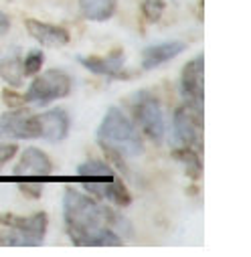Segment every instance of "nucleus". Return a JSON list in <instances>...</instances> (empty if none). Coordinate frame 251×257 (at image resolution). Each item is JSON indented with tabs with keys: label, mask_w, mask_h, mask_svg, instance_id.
<instances>
[{
	"label": "nucleus",
	"mask_w": 251,
	"mask_h": 257,
	"mask_svg": "<svg viewBox=\"0 0 251 257\" xmlns=\"http://www.w3.org/2000/svg\"><path fill=\"white\" fill-rule=\"evenodd\" d=\"M63 221L75 247H119L134 235L128 219L73 186L63 195Z\"/></svg>",
	"instance_id": "nucleus-1"
},
{
	"label": "nucleus",
	"mask_w": 251,
	"mask_h": 257,
	"mask_svg": "<svg viewBox=\"0 0 251 257\" xmlns=\"http://www.w3.org/2000/svg\"><path fill=\"white\" fill-rule=\"evenodd\" d=\"M97 144L115 162L138 158L144 152V142L134 121L119 107H109L97 127Z\"/></svg>",
	"instance_id": "nucleus-2"
},
{
	"label": "nucleus",
	"mask_w": 251,
	"mask_h": 257,
	"mask_svg": "<svg viewBox=\"0 0 251 257\" xmlns=\"http://www.w3.org/2000/svg\"><path fill=\"white\" fill-rule=\"evenodd\" d=\"M75 180L89 192L91 197L99 201H107L115 207H130L132 205V195L126 188L123 180L111 170L109 164L89 158L83 164L77 166L75 170Z\"/></svg>",
	"instance_id": "nucleus-3"
},
{
	"label": "nucleus",
	"mask_w": 251,
	"mask_h": 257,
	"mask_svg": "<svg viewBox=\"0 0 251 257\" xmlns=\"http://www.w3.org/2000/svg\"><path fill=\"white\" fill-rule=\"evenodd\" d=\"M0 247H41L47 237L49 217L39 211L31 217H19L13 213L0 215Z\"/></svg>",
	"instance_id": "nucleus-4"
},
{
	"label": "nucleus",
	"mask_w": 251,
	"mask_h": 257,
	"mask_svg": "<svg viewBox=\"0 0 251 257\" xmlns=\"http://www.w3.org/2000/svg\"><path fill=\"white\" fill-rule=\"evenodd\" d=\"M53 176V162L51 158L39 148H27L13 170V180L17 182L19 190L29 199H41L43 184H47Z\"/></svg>",
	"instance_id": "nucleus-5"
},
{
	"label": "nucleus",
	"mask_w": 251,
	"mask_h": 257,
	"mask_svg": "<svg viewBox=\"0 0 251 257\" xmlns=\"http://www.w3.org/2000/svg\"><path fill=\"white\" fill-rule=\"evenodd\" d=\"M71 93V77L61 69H47L45 73H37L33 83L29 85L25 99L35 105H49L51 101L63 99Z\"/></svg>",
	"instance_id": "nucleus-6"
},
{
	"label": "nucleus",
	"mask_w": 251,
	"mask_h": 257,
	"mask_svg": "<svg viewBox=\"0 0 251 257\" xmlns=\"http://www.w3.org/2000/svg\"><path fill=\"white\" fill-rule=\"evenodd\" d=\"M186 146L203 154V115L186 103L178 105L172 115V148Z\"/></svg>",
	"instance_id": "nucleus-7"
},
{
	"label": "nucleus",
	"mask_w": 251,
	"mask_h": 257,
	"mask_svg": "<svg viewBox=\"0 0 251 257\" xmlns=\"http://www.w3.org/2000/svg\"><path fill=\"white\" fill-rule=\"evenodd\" d=\"M180 95L188 107L203 115L205 107V55L199 53L180 73Z\"/></svg>",
	"instance_id": "nucleus-8"
},
{
	"label": "nucleus",
	"mask_w": 251,
	"mask_h": 257,
	"mask_svg": "<svg viewBox=\"0 0 251 257\" xmlns=\"http://www.w3.org/2000/svg\"><path fill=\"white\" fill-rule=\"evenodd\" d=\"M134 115L138 125L142 127V132L156 144H160L164 140L166 134V125H164V115H162V107L160 101L148 93V91H140L136 95L134 101Z\"/></svg>",
	"instance_id": "nucleus-9"
},
{
	"label": "nucleus",
	"mask_w": 251,
	"mask_h": 257,
	"mask_svg": "<svg viewBox=\"0 0 251 257\" xmlns=\"http://www.w3.org/2000/svg\"><path fill=\"white\" fill-rule=\"evenodd\" d=\"M0 136L15 138V140H35L37 136V123L35 115H31L25 107H13L0 115Z\"/></svg>",
	"instance_id": "nucleus-10"
},
{
	"label": "nucleus",
	"mask_w": 251,
	"mask_h": 257,
	"mask_svg": "<svg viewBox=\"0 0 251 257\" xmlns=\"http://www.w3.org/2000/svg\"><path fill=\"white\" fill-rule=\"evenodd\" d=\"M35 123H37V136L51 142V144H59L67 138L69 134V113L63 107H53L45 113L35 115Z\"/></svg>",
	"instance_id": "nucleus-11"
},
{
	"label": "nucleus",
	"mask_w": 251,
	"mask_h": 257,
	"mask_svg": "<svg viewBox=\"0 0 251 257\" xmlns=\"http://www.w3.org/2000/svg\"><path fill=\"white\" fill-rule=\"evenodd\" d=\"M77 61L87 71L101 75V77H109V79H128L130 77V73L123 69V53L119 49L111 51L103 57H99V55L77 57Z\"/></svg>",
	"instance_id": "nucleus-12"
},
{
	"label": "nucleus",
	"mask_w": 251,
	"mask_h": 257,
	"mask_svg": "<svg viewBox=\"0 0 251 257\" xmlns=\"http://www.w3.org/2000/svg\"><path fill=\"white\" fill-rule=\"evenodd\" d=\"M25 29L29 31V35L45 45V47H53V49H59V47H65L69 45L71 41V35L65 27H57V25H49V23H43V21H37V19H27L25 21Z\"/></svg>",
	"instance_id": "nucleus-13"
},
{
	"label": "nucleus",
	"mask_w": 251,
	"mask_h": 257,
	"mask_svg": "<svg viewBox=\"0 0 251 257\" xmlns=\"http://www.w3.org/2000/svg\"><path fill=\"white\" fill-rule=\"evenodd\" d=\"M186 43L184 41H164V43H156L152 47H148L142 53V69L144 71H152L164 63L172 61L174 57H178L180 53H184Z\"/></svg>",
	"instance_id": "nucleus-14"
},
{
	"label": "nucleus",
	"mask_w": 251,
	"mask_h": 257,
	"mask_svg": "<svg viewBox=\"0 0 251 257\" xmlns=\"http://www.w3.org/2000/svg\"><path fill=\"white\" fill-rule=\"evenodd\" d=\"M117 0H79L81 15L91 23H105L115 15Z\"/></svg>",
	"instance_id": "nucleus-15"
},
{
	"label": "nucleus",
	"mask_w": 251,
	"mask_h": 257,
	"mask_svg": "<svg viewBox=\"0 0 251 257\" xmlns=\"http://www.w3.org/2000/svg\"><path fill=\"white\" fill-rule=\"evenodd\" d=\"M0 79L7 81V85L15 87V89H19L23 85L25 73H23V59L19 55L0 59Z\"/></svg>",
	"instance_id": "nucleus-16"
},
{
	"label": "nucleus",
	"mask_w": 251,
	"mask_h": 257,
	"mask_svg": "<svg viewBox=\"0 0 251 257\" xmlns=\"http://www.w3.org/2000/svg\"><path fill=\"white\" fill-rule=\"evenodd\" d=\"M172 158L178 160L184 166L186 174L191 178H199L203 174V160H201V154L195 148H186V146L172 148Z\"/></svg>",
	"instance_id": "nucleus-17"
},
{
	"label": "nucleus",
	"mask_w": 251,
	"mask_h": 257,
	"mask_svg": "<svg viewBox=\"0 0 251 257\" xmlns=\"http://www.w3.org/2000/svg\"><path fill=\"white\" fill-rule=\"evenodd\" d=\"M43 63H45V53L43 51H39V49L29 51V55L23 59V73H25V77H35L37 73H41Z\"/></svg>",
	"instance_id": "nucleus-18"
},
{
	"label": "nucleus",
	"mask_w": 251,
	"mask_h": 257,
	"mask_svg": "<svg viewBox=\"0 0 251 257\" xmlns=\"http://www.w3.org/2000/svg\"><path fill=\"white\" fill-rule=\"evenodd\" d=\"M166 9V0H142V13L148 23H158Z\"/></svg>",
	"instance_id": "nucleus-19"
},
{
	"label": "nucleus",
	"mask_w": 251,
	"mask_h": 257,
	"mask_svg": "<svg viewBox=\"0 0 251 257\" xmlns=\"http://www.w3.org/2000/svg\"><path fill=\"white\" fill-rule=\"evenodd\" d=\"M3 101H5L11 109H13V107H23V105L27 103L25 95L19 93L15 87H5V89H3Z\"/></svg>",
	"instance_id": "nucleus-20"
},
{
	"label": "nucleus",
	"mask_w": 251,
	"mask_h": 257,
	"mask_svg": "<svg viewBox=\"0 0 251 257\" xmlns=\"http://www.w3.org/2000/svg\"><path fill=\"white\" fill-rule=\"evenodd\" d=\"M19 152V146L17 144H11V142H0V166L9 164Z\"/></svg>",
	"instance_id": "nucleus-21"
},
{
	"label": "nucleus",
	"mask_w": 251,
	"mask_h": 257,
	"mask_svg": "<svg viewBox=\"0 0 251 257\" xmlns=\"http://www.w3.org/2000/svg\"><path fill=\"white\" fill-rule=\"evenodd\" d=\"M9 31H11V19L7 13L0 11V37H5Z\"/></svg>",
	"instance_id": "nucleus-22"
}]
</instances>
